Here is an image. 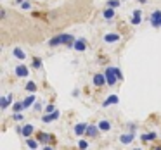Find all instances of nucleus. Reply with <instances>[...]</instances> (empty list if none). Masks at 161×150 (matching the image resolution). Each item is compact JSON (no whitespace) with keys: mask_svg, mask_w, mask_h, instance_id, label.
I'll return each instance as SVG.
<instances>
[{"mask_svg":"<svg viewBox=\"0 0 161 150\" xmlns=\"http://www.w3.org/2000/svg\"><path fill=\"white\" fill-rule=\"evenodd\" d=\"M106 81H108V85L109 86H114L116 83H118V74H116V67L114 66H109L108 69H106Z\"/></svg>","mask_w":161,"mask_h":150,"instance_id":"obj_1","label":"nucleus"},{"mask_svg":"<svg viewBox=\"0 0 161 150\" xmlns=\"http://www.w3.org/2000/svg\"><path fill=\"white\" fill-rule=\"evenodd\" d=\"M14 74H16L18 78H28V74H30L28 66H25V64H19V66H16Z\"/></svg>","mask_w":161,"mask_h":150,"instance_id":"obj_2","label":"nucleus"},{"mask_svg":"<svg viewBox=\"0 0 161 150\" xmlns=\"http://www.w3.org/2000/svg\"><path fill=\"white\" fill-rule=\"evenodd\" d=\"M151 24L153 28H161V11H154L151 14Z\"/></svg>","mask_w":161,"mask_h":150,"instance_id":"obj_3","label":"nucleus"},{"mask_svg":"<svg viewBox=\"0 0 161 150\" xmlns=\"http://www.w3.org/2000/svg\"><path fill=\"white\" fill-rule=\"evenodd\" d=\"M92 83H94L97 88L108 85V81H106V74H94V78H92Z\"/></svg>","mask_w":161,"mask_h":150,"instance_id":"obj_4","label":"nucleus"},{"mask_svg":"<svg viewBox=\"0 0 161 150\" xmlns=\"http://www.w3.org/2000/svg\"><path fill=\"white\" fill-rule=\"evenodd\" d=\"M135 140V131H130V133H125V135L119 136V142L123 143V145H130V143Z\"/></svg>","mask_w":161,"mask_h":150,"instance_id":"obj_5","label":"nucleus"},{"mask_svg":"<svg viewBox=\"0 0 161 150\" xmlns=\"http://www.w3.org/2000/svg\"><path fill=\"white\" fill-rule=\"evenodd\" d=\"M12 98H14V95H12V93H9V95H5V97L0 98V109H2V111H5V109L12 104Z\"/></svg>","mask_w":161,"mask_h":150,"instance_id":"obj_6","label":"nucleus"},{"mask_svg":"<svg viewBox=\"0 0 161 150\" xmlns=\"http://www.w3.org/2000/svg\"><path fill=\"white\" fill-rule=\"evenodd\" d=\"M76 52H85L87 50V40L85 38H78V40H75V47H73Z\"/></svg>","mask_w":161,"mask_h":150,"instance_id":"obj_7","label":"nucleus"},{"mask_svg":"<svg viewBox=\"0 0 161 150\" xmlns=\"http://www.w3.org/2000/svg\"><path fill=\"white\" fill-rule=\"evenodd\" d=\"M59 116H61V112L56 109L54 112H49L47 116H43L42 121H43V122H52V121H57V119H59Z\"/></svg>","mask_w":161,"mask_h":150,"instance_id":"obj_8","label":"nucleus"},{"mask_svg":"<svg viewBox=\"0 0 161 150\" xmlns=\"http://www.w3.org/2000/svg\"><path fill=\"white\" fill-rule=\"evenodd\" d=\"M87 128H88V124H85V122H78V124L75 126V135L76 136L85 135V133H87Z\"/></svg>","mask_w":161,"mask_h":150,"instance_id":"obj_9","label":"nucleus"},{"mask_svg":"<svg viewBox=\"0 0 161 150\" xmlns=\"http://www.w3.org/2000/svg\"><path fill=\"white\" fill-rule=\"evenodd\" d=\"M118 102H119L118 95H109V97L102 102V107H109V105H114V104H118Z\"/></svg>","mask_w":161,"mask_h":150,"instance_id":"obj_10","label":"nucleus"},{"mask_svg":"<svg viewBox=\"0 0 161 150\" xmlns=\"http://www.w3.org/2000/svg\"><path fill=\"white\" fill-rule=\"evenodd\" d=\"M59 45H63V35H57V36H54V38L49 40V47H52V49H56V47H59Z\"/></svg>","mask_w":161,"mask_h":150,"instance_id":"obj_11","label":"nucleus"},{"mask_svg":"<svg viewBox=\"0 0 161 150\" xmlns=\"http://www.w3.org/2000/svg\"><path fill=\"white\" fill-rule=\"evenodd\" d=\"M12 55H14L16 59H19V60H25V59H26V54L23 52L19 47H14V50H12Z\"/></svg>","mask_w":161,"mask_h":150,"instance_id":"obj_12","label":"nucleus"},{"mask_svg":"<svg viewBox=\"0 0 161 150\" xmlns=\"http://www.w3.org/2000/svg\"><path fill=\"white\" fill-rule=\"evenodd\" d=\"M33 133V126L31 124H25V126H21V133H19V135H23V136H26V138H28L30 135H31Z\"/></svg>","mask_w":161,"mask_h":150,"instance_id":"obj_13","label":"nucleus"},{"mask_svg":"<svg viewBox=\"0 0 161 150\" xmlns=\"http://www.w3.org/2000/svg\"><path fill=\"white\" fill-rule=\"evenodd\" d=\"M102 16H104L106 21H111V19H114V9H113V7H108L104 12H102Z\"/></svg>","mask_w":161,"mask_h":150,"instance_id":"obj_14","label":"nucleus"},{"mask_svg":"<svg viewBox=\"0 0 161 150\" xmlns=\"http://www.w3.org/2000/svg\"><path fill=\"white\" fill-rule=\"evenodd\" d=\"M36 140H38L42 145H45V143L50 142V135L49 133H38V136H36Z\"/></svg>","mask_w":161,"mask_h":150,"instance_id":"obj_15","label":"nucleus"},{"mask_svg":"<svg viewBox=\"0 0 161 150\" xmlns=\"http://www.w3.org/2000/svg\"><path fill=\"white\" fill-rule=\"evenodd\" d=\"M119 40V35H114V33H113V35H104V42L106 43H113V42H118Z\"/></svg>","mask_w":161,"mask_h":150,"instance_id":"obj_16","label":"nucleus"},{"mask_svg":"<svg viewBox=\"0 0 161 150\" xmlns=\"http://www.w3.org/2000/svg\"><path fill=\"white\" fill-rule=\"evenodd\" d=\"M23 104H25V109L31 107V105H35V95H30V97H26L25 100H23Z\"/></svg>","mask_w":161,"mask_h":150,"instance_id":"obj_17","label":"nucleus"},{"mask_svg":"<svg viewBox=\"0 0 161 150\" xmlns=\"http://www.w3.org/2000/svg\"><path fill=\"white\" fill-rule=\"evenodd\" d=\"M99 129H101V131H109V129H111V122L102 119V121L99 122Z\"/></svg>","mask_w":161,"mask_h":150,"instance_id":"obj_18","label":"nucleus"},{"mask_svg":"<svg viewBox=\"0 0 161 150\" xmlns=\"http://www.w3.org/2000/svg\"><path fill=\"white\" fill-rule=\"evenodd\" d=\"M156 140V133H146V135H142V142H154Z\"/></svg>","mask_w":161,"mask_h":150,"instance_id":"obj_19","label":"nucleus"},{"mask_svg":"<svg viewBox=\"0 0 161 150\" xmlns=\"http://www.w3.org/2000/svg\"><path fill=\"white\" fill-rule=\"evenodd\" d=\"M38 140H36V142H35V140H31V138H30V136H28V138H26V145H28L30 147V148H33V150H35V148H38Z\"/></svg>","mask_w":161,"mask_h":150,"instance_id":"obj_20","label":"nucleus"},{"mask_svg":"<svg viewBox=\"0 0 161 150\" xmlns=\"http://www.w3.org/2000/svg\"><path fill=\"white\" fill-rule=\"evenodd\" d=\"M26 91H30V93H33V91H36V83H33V81H28L25 86Z\"/></svg>","mask_w":161,"mask_h":150,"instance_id":"obj_21","label":"nucleus"},{"mask_svg":"<svg viewBox=\"0 0 161 150\" xmlns=\"http://www.w3.org/2000/svg\"><path fill=\"white\" fill-rule=\"evenodd\" d=\"M85 135L87 136H97V126H88Z\"/></svg>","mask_w":161,"mask_h":150,"instance_id":"obj_22","label":"nucleus"},{"mask_svg":"<svg viewBox=\"0 0 161 150\" xmlns=\"http://www.w3.org/2000/svg\"><path fill=\"white\" fill-rule=\"evenodd\" d=\"M19 7H21L23 11H30V9H31V2H30V0H23L21 4H19Z\"/></svg>","mask_w":161,"mask_h":150,"instance_id":"obj_23","label":"nucleus"},{"mask_svg":"<svg viewBox=\"0 0 161 150\" xmlns=\"http://www.w3.org/2000/svg\"><path fill=\"white\" fill-rule=\"evenodd\" d=\"M23 109H25V104H23V102H16V104L12 105V111L14 112H21Z\"/></svg>","mask_w":161,"mask_h":150,"instance_id":"obj_24","label":"nucleus"},{"mask_svg":"<svg viewBox=\"0 0 161 150\" xmlns=\"http://www.w3.org/2000/svg\"><path fill=\"white\" fill-rule=\"evenodd\" d=\"M33 69H42V60H40L38 57L33 59Z\"/></svg>","mask_w":161,"mask_h":150,"instance_id":"obj_25","label":"nucleus"},{"mask_svg":"<svg viewBox=\"0 0 161 150\" xmlns=\"http://www.w3.org/2000/svg\"><path fill=\"white\" fill-rule=\"evenodd\" d=\"M132 23L133 26H137V24H140V23H142V18H140V16H132Z\"/></svg>","mask_w":161,"mask_h":150,"instance_id":"obj_26","label":"nucleus"},{"mask_svg":"<svg viewBox=\"0 0 161 150\" xmlns=\"http://www.w3.org/2000/svg\"><path fill=\"white\" fill-rule=\"evenodd\" d=\"M12 119H14V121H23V119H25V116L21 114V112H14V114H12Z\"/></svg>","mask_w":161,"mask_h":150,"instance_id":"obj_27","label":"nucleus"},{"mask_svg":"<svg viewBox=\"0 0 161 150\" xmlns=\"http://www.w3.org/2000/svg\"><path fill=\"white\" fill-rule=\"evenodd\" d=\"M108 7H113V9L119 7V0H109V2H108Z\"/></svg>","mask_w":161,"mask_h":150,"instance_id":"obj_28","label":"nucleus"},{"mask_svg":"<svg viewBox=\"0 0 161 150\" xmlns=\"http://www.w3.org/2000/svg\"><path fill=\"white\" fill-rule=\"evenodd\" d=\"M78 148H88V142L87 140H80V142H78Z\"/></svg>","mask_w":161,"mask_h":150,"instance_id":"obj_29","label":"nucleus"},{"mask_svg":"<svg viewBox=\"0 0 161 150\" xmlns=\"http://www.w3.org/2000/svg\"><path fill=\"white\" fill-rule=\"evenodd\" d=\"M45 111H47V112H54V111H56V107H54V104H49V105L45 107Z\"/></svg>","mask_w":161,"mask_h":150,"instance_id":"obj_30","label":"nucleus"},{"mask_svg":"<svg viewBox=\"0 0 161 150\" xmlns=\"http://www.w3.org/2000/svg\"><path fill=\"white\" fill-rule=\"evenodd\" d=\"M116 74H118V80H123V74H121V71H119V67H116Z\"/></svg>","mask_w":161,"mask_h":150,"instance_id":"obj_31","label":"nucleus"},{"mask_svg":"<svg viewBox=\"0 0 161 150\" xmlns=\"http://www.w3.org/2000/svg\"><path fill=\"white\" fill-rule=\"evenodd\" d=\"M0 18H2V19L7 18V11H5V9H2V14H0Z\"/></svg>","mask_w":161,"mask_h":150,"instance_id":"obj_32","label":"nucleus"},{"mask_svg":"<svg viewBox=\"0 0 161 150\" xmlns=\"http://www.w3.org/2000/svg\"><path fill=\"white\" fill-rule=\"evenodd\" d=\"M128 128H130V131H135V128H137V126L133 124V122H130V124H128Z\"/></svg>","mask_w":161,"mask_h":150,"instance_id":"obj_33","label":"nucleus"},{"mask_svg":"<svg viewBox=\"0 0 161 150\" xmlns=\"http://www.w3.org/2000/svg\"><path fill=\"white\" fill-rule=\"evenodd\" d=\"M35 111H42V104H35Z\"/></svg>","mask_w":161,"mask_h":150,"instance_id":"obj_34","label":"nucleus"},{"mask_svg":"<svg viewBox=\"0 0 161 150\" xmlns=\"http://www.w3.org/2000/svg\"><path fill=\"white\" fill-rule=\"evenodd\" d=\"M16 2H18V4H21V2H23V0H16Z\"/></svg>","mask_w":161,"mask_h":150,"instance_id":"obj_35","label":"nucleus"}]
</instances>
